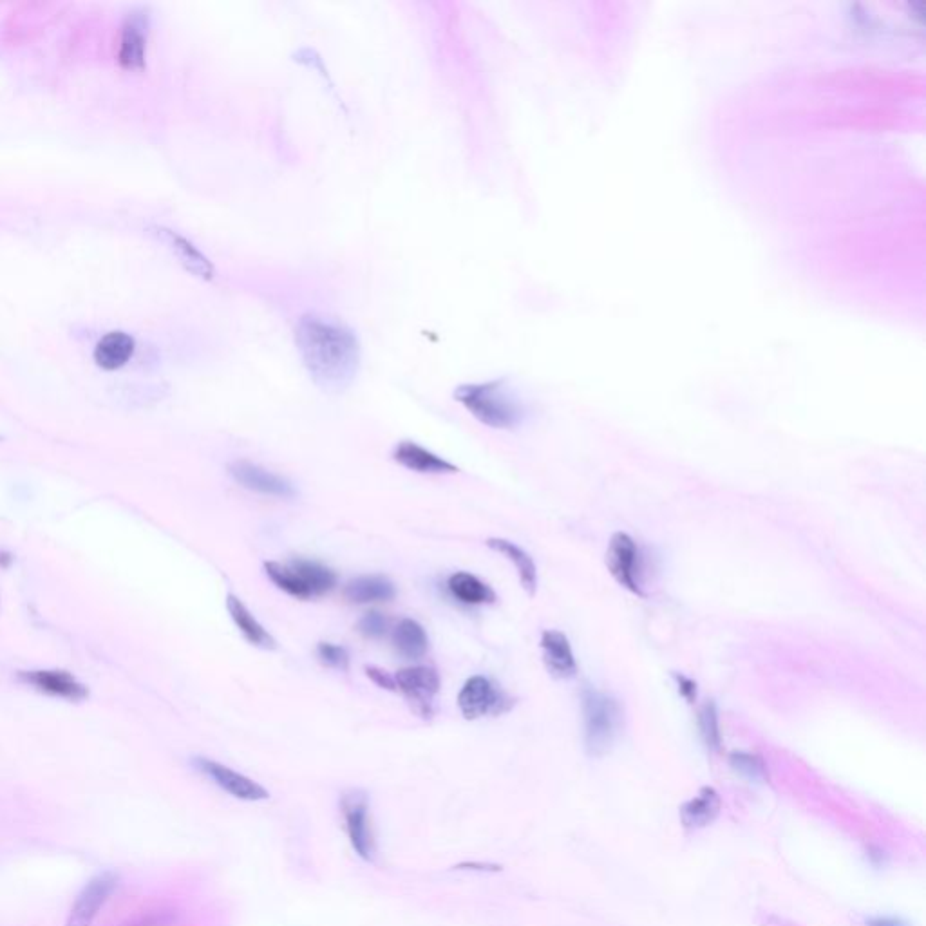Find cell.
I'll list each match as a JSON object with an SVG mask.
<instances>
[{
    "label": "cell",
    "mask_w": 926,
    "mask_h": 926,
    "mask_svg": "<svg viewBox=\"0 0 926 926\" xmlns=\"http://www.w3.org/2000/svg\"><path fill=\"white\" fill-rule=\"evenodd\" d=\"M118 889V876L114 872L98 874L96 878L87 883L80 896L76 898L75 905L69 912L64 926H93L100 910Z\"/></svg>",
    "instance_id": "obj_10"
},
{
    "label": "cell",
    "mask_w": 926,
    "mask_h": 926,
    "mask_svg": "<svg viewBox=\"0 0 926 926\" xmlns=\"http://www.w3.org/2000/svg\"><path fill=\"white\" fill-rule=\"evenodd\" d=\"M487 547L509 559L512 565L516 567V570H518V577H520L523 590H525L530 597L536 596V592H538V568H536L534 559L530 558L529 552H525V550L518 547L516 543L509 541V539L503 538L487 539Z\"/></svg>",
    "instance_id": "obj_20"
},
{
    "label": "cell",
    "mask_w": 926,
    "mask_h": 926,
    "mask_svg": "<svg viewBox=\"0 0 926 926\" xmlns=\"http://www.w3.org/2000/svg\"><path fill=\"white\" fill-rule=\"evenodd\" d=\"M397 691H400L411 709L420 719L431 720L435 715V697L440 691V675L429 666H411L395 675Z\"/></svg>",
    "instance_id": "obj_7"
},
{
    "label": "cell",
    "mask_w": 926,
    "mask_h": 926,
    "mask_svg": "<svg viewBox=\"0 0 926 926\" xmlns=\"http://www.w3.org/2000/svg\"><path fill=\"white\" fill-rule=\"evenodd\" d=\"M867 926H908L907 923L894 919V917H876L867 921Z\"/></svg>",
    "instance_id": "obj_31"
},
{
    "label": "cell",
    "mask_w": 926,
    "mask_h": 926,
    "mask_svg": "<svg viewBox=\"0 0 926 926\" xmlns=\"http://www.w3.org/2000/svg\"><path fill=\"white\" fill-rule=\"evenodd\" d=\"M228 473H230L234 482L239 483L241 487H245L248 491L283 498V500H290V498L297 496V491H295L292 483L284 480L281 476H277V474L266 471L256 463L245 462V460L230 463Z\"/></svg>",
    "instance_id": "obj_12"
},
{
    "label": "cell",
    "mask_w": 926,
    "mask_h": 926,
    "mask_svg": "<svg viewBox=\"0 0 926 926\" xmlns=\"http://www.w3.org/2000/svg\"><path fill=\"white\" fill-rule=\"evenodd\" d=\"M393 646L404 659L418 661L429 652V635L415 619H402L393 630Z\"/></svg>",
    "instance_id": "obj_23"
},
{
    "label": "cell",
    "mask_w": 926,
    "mask_h": 926,
    "mask_svg": "<svg viewBox=\"0 0 926 926\" xmlns=\"http://www.w3.org/2000/svg\"><path fill=\"white\" fill-rule=\"evenodd\" d=\"M366 675H368L371 681L377 684L378 688L388 691H397V681H395V677H393L391 673H388V671L377 668V666H368V668H366Z\"/></svg>",
    "instance_id": "obj_28"
},
{
    "label": "cell",
    "mask_w": 926,
    "mask_h": 926,
    "mask_svg": "<svg viewBox=\"0 0 926 926\" xmlns=\"http://www.w3.org/2000/svg\"><path fill=\"white\" fill-rule=\"evenodd\" d=\"M147 33H149V17L143 11H136L127 17L123 24L120 49H118V64L125 71L140 73L145 69Z\"/></svg>",
    "instance_id": "obj_13"
},
{
    "label": "cell",
    "mask_w": 926,
    "mask_h": 926,
    "mask_svg": "<svg viewBox=\"0 0 926 926\" xmlns=\"http://www.w3.org/2000/svg\"><path fill=\"white\" fill-rule=\"evenodd\" d=\"M700 735L709 751H720L722 737H720L719 713L715 702H708L699 715Z\"/></svg>",
    "instance_id": "obj_25"
},
{
    "label": "cell",
    "mask_w": 926,
    "mask_h": 926,
    "mask_svg": "<svg viewBox=\"0 0 926 926\" xmlns=\"http://www.w3.org/2000/svg\"><path fill=\"white\" fill-rule=\"evenodd\" d=\"M388 628V617L384 614H380L377 610L368 612V614L360 619L359 624H357L359 634L364 635L366 639H382L384 635L388 634Z\"/></svg>",
    "instance_id": "obj_27"
},
{
    "label": "cell",
    "mask_w": 926,
    "mask_h": 926,
    "mask_svg": "<svg viewBox=\"0 0 926 926\" xmlns=\"http://www.w3.org/2000/svg\"><path fill=\"white\" fill-rule=\"evenodd\" d=\"M516 700L501 690L496 682L474 675L463 684L458 693V708L465 720H478L483 717H500L514 708Z\"/></svg>",
    "instance_id": "obj_6"
},
{
    "label": "cell",
    "mask_w": 926,
    "mask_h": 926,
    "mask_svg": "<svg viewBox=\"0 0 926 926\" xmlns=\"http://www.w3.org/2000/svg\"><path fill=\"white\" fill-rule=\"evenodd\" d=\"M295 346L315 386L326 393H342L359 375V337L342 322L303 315L295 328Z\"/></svg>",
    "instance_id": "obj_1"
},
{
    "label": "cell",
    "mask_w": 926,
    "mask_h": 926,
    "mask_svg": "<svg viewBox=\"0 0 926 926\" xmlns=\"http://www.w3.org/2000/svg\"><path fill=\"white\" fill-rule=\"evenodd\" d=\"M227 608L228 614H230L232 621L237 626V630L243 634L248 643L256 646V648H261V650H270V652L277 648L274 637L268 634L265 626L257 621L256 617L246 608L245 603L239 597L228 594Z\"/></svg>",
    "instance_id": "obj_18"
},
{
    "label": "cell",
    "mask_w": 926,
    "mask_h": 926,
    "mask_svg": "<svg viewBox=\"0 0 926 926\" xmlns=\"http://www.w3.org/2000/svg\"><path fill=\"white\" fill-rule=\"evenodd\" d=\"M134 351H136V341L133 335L125 331H109L100 341L96 342L93 359L98 368L116 371L133 359Z\"/></svg>",
    "instance_id": "obj_17"
},
{
    "label": "cell",
    "mask_w": 926,
    "mask_h": 926,
    "mask_svg": "<svg viewBox=\"0 0 926 926\" xmlns=\"http://www.w3.org/2000/svg\"><path fill=\"white\" fill-rule=\"evenodd\" d=\"M265 572L279 590L304 601L330 594L339 581L331 568L303 558L292 559L290 563L266 561Z\"/></svg>",
    "instance_id": "obj_3"
},
{
    "label": "cell",
    "mask_w": 926,
    "mask_h": 926,
    "mask_svg": "<svg viewBox=\"0 0 926 926\" xmlns=\"http://www.w3.org/2000/svg\"><path fill=\"white\" fill-rule=\"evenodd\" d=\"M149 232L156 241H160L161 245L171 252L172 256L178 259V263L183 265L187 272L203 281L214 279L216 268L198 246L190 243L187 237L181 236L172 228L161 227V225H152L149 227Z\"/></svg>",
    "instance_id": "obj_11"
},
{
    "label": "cell",
    "mask_w": 926,
    "mask_h": 926,
    "mask_svg": "<svg viewBox=\"0 0 926 926\" xmlns=\"http://www.w3.org/2000/svg\"><path fill=\"white\" fill-rule=\"evenodd\" d=\"M397 596V588L384 576H360L344 586V597L355 605L388 603Z\"/></svg>",
    "instance_id": "obj_19"
},
{
    "label": "cell",
    "mask_w": 926,
    "mask_h": 926,
    "mask_svg": "<svg viewBox=\"0 0 926 926\" xmlns=\"http://www.w3.org/2000/svg\"><path fill=\"white\" fill-rule=\"evenodd\" d=\"M606 567L619 585L635 596L644 597L641 583V556L634 538L617 532L606 550Z\"/></svg>",
    "instance_id": "obj_8"
},
{
    "label": "cell",
    "mask_w": 926,
    "mask_h": 926,
    "mask_svg": "<svg viewBox=\"0 0 926 926\" xmlns=\"http://www.w3.org/2000/svg\"><path fill=\"white\" fill-rule=\"evenodd\" d=\"M673 679L677 681L679 693H681L682 697L688 700L690 704H693V702L697 700V682L691 681V679L684 677L681 673H673Z\"/></svg>",
    "instance_id": "obj_30"
},
{
    "label": "cell",
    "mask_w": 926,
    "mask_h": 926,
    "mask_svg": "<svg viewBox=\"0 0 926 926\" xmlns=\"http://www.w3.org/2000/svg\"><path fill=\"white\" fill-rule=\"evenodd\" d=\"M194 766L198 767L199 773H203L214 784L218 785L219 789H223L225 793L234 796L237 800L261 802V800L270 798V793L266 791L263 785L257 784L252 778L241 775V773H237L228 766L219 764L216 760L198 756V758H194Z\"/></svg>",
    "instance_id": "obj_9"
},
{
    "label": "cell",
    "mask_w": 926,
    "mask_h": 926,
    "mask_svg": "<svg viewBox=\"0 0 926 926\" xmlns=\"http://www.w3.org/2000/svg\"><path fill=\"white\" fill-rule=\"evenodd\" d=\"M719 813V793L713 787H704L695 798L682 805L681 820L686 829H704L715 822Z\"/></svg>",
    "instance_id": "obj_21"
},
{
    "label": "cell",
    "mask_w": 926,
    "mask_h": 926,
    "mask_svg": "<svg viewBox=\"0 0 926 926\" xmlns=\"http://www.w3.org/2000/svg\"><path fill=\"white\" fill-rule=\"evenodd\" d=\"M172 923H174L172 912H152L149 916L140 917L125 926H171Z\"/></svg>",
    "instance_id": "obj_29"
},
{
    "label": "cell",
    "mask_w": 926,
    "mask_h": 926,
    "mask_svg": "<svg viewBox=\"0 0 926 926\" xmlns=\"http://www.w3.org/2000/svg\"><path fill=\"white\" fill-rule=\"evenodd\" d=\"M317 657L319 661L333 668V670L348 671L350 670V653L339 644L319 643L317 644Z\"/></svg>",
    "instance_id": "obj_26"
},
{
    "label": "cell",
    "mask_w": 926,
    "mask_h": 926,
    "mask_svg": "<svg viewBox=\"0 0 926 926\" xmlns=\"http://www.w3.org/2000/svg\"><path fill=\"white\" fill-rule=\"evenodd\" d=\"M341 813L351 849L357 852V856L362 860L373 863L377 858V841L373 831L368 793L362 789L344 791L341 796Z\"/></svg>",
    "instance_id": "obj_5"
},
{
    "label": "cell",
    "mask_w": 926,
    "mask_h": 926,
    "mask_svg": "<svg viewBox=\"0 0 926 926\" xmlns=\"http://www.w3.org/2000/svg\"><path fill=\"white\" fill-rule=\"evenodd\" d=\"M393 460L409 471L420 474H454L460 469L442 456L427 451L426 447L404 440L395 447Z\"/></svg>",
    "instance_id": "obj_16"
},
{
    "label": "cell",
    "mask_w": 926,
    "mask_h": 926,
    "mask_svg": "<svg viewBox=\"0 0 926 926\" xmlns=\"http://www.w3.org/2000/svg\"><path fill=\"white\" fill-rule=\"evenodd\" d=\"M543 664L554 679L568 681L577 675V661L567 635L559 630H545L541 634Z\"/></svg>",
    "instance_id": "obj_14"
},
{
    "label": "cell",
    "mask_w": 926,
    "mask_h": 926,
    "mask_svg": "<svg viewBox=\"0 0 926 926\" xmlns=\"http://www.w3.org/2000/svg\"><path fill=\"white\" fill-rule=\"evenodd\" d=\"M20 681L33 686L35 690L48 693L51 697H60L67 700L87 699L89 691L84 684L76 681L69 671L37 670L22 671Z\"/></svg>",
    "instance_id": "obj_15"
},
{
    "label": "cell",
    "mask_w": 926,
    "mask_h": 926,
    "mask_svg": "<svg viewBox=\"0 0 926 926\" xmlns=\"http://www.w3.org/2000/svg\"><path fill=\"white\" fill-rule=\"evenodd\" d=\"M447 588L453 594L454 599H458L463 605H492L498 599L491 586L469 572L453 574L447 581Z\"/></svg>",
    "instance_id": "obj_22"
},
{
    "label": "cell",
    "mask_w": 926,
    "mask_h": 926,
    "mask_svg": "<svg viewBox=\"0 0 926 926\" xmlns=\"http://www.w3.org/2000/svg\"><path fill=\"white\" fill-rule=\"evenodd\" d=\"M729 766L733 767L738 775L747 778L749 782H766L767 780L766 764L755 753L735 751L729 755Z\"/></svg>",
    "instance_id": "obj_24"
},
{
    "label": "cell",
    "mask_w": 926,
    "mask_h": 926,
    "mask_svg": "<svg viewBox=\"0 0 926 926\" xmlns=\"http://www.w3.org/2000/svg\"><path fill=\"white\" fill-rule=\"evenodd\" d=\"M585 747L590 756H605L612 751L623 731L621 704L601 691L586 686L583 690Z\"/></svg>",
    "instance_id": "obj_4"
},
{
    "label": "cell",
    "mask_w": 926,
    "mask_h": 926,
    "mask_svg": "<svg viewBox=\"0 0 926 926\" xmlns=\"http://www.w3.org/2000/svg\"><path fill=\"white\" fill-rule=\"evenodd\" d=\"M454 400L460 402L483 426L492 429H514L525 418L523 404L503 378L462 384L454 389Z\"/></svg>",
    "instance_id": "obj_2"
}]
</instances>
